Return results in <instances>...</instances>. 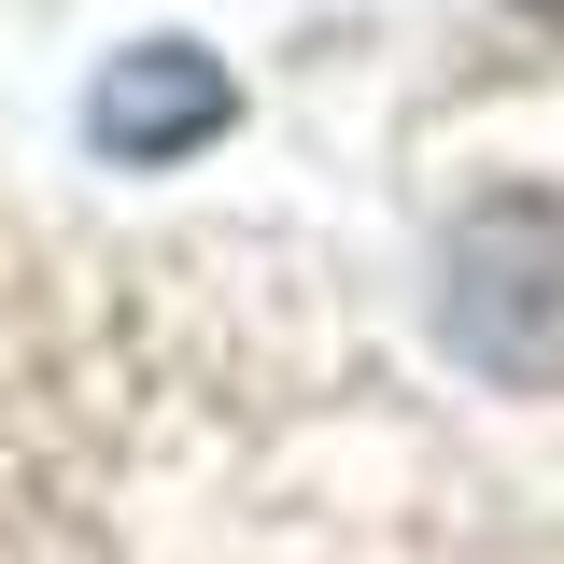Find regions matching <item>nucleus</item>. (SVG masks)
Instances as JSON below:
<instances>
[{
    "label": "nucleus",
    "mask_w": 564,
    "mask_h": 564,
    "mask_svg": "<svg viewBox=\"0 0 564 564\" xmlns=\"http://www.w3.org/2000/svg\"><path fill=\"white\" fill-rule=\"evenodd\" d=\"M437 325L452 352L508 395H564V212L551 198H480L437 254Z\"/></svg>",
    "instance_id": "obj_1"
},
{
    "label": "nucleus",
    "mask_w": 564,
    "mask_h": 564,
    "mask_svg": "<svg viewBox=\"0 0 564 564\" xmlns=\"http://www.w3.org/2000/svg\"><path fill=\"white\" fill-rule=\"evenodd\" d=\"M240 113V85L198 57V43H128V57L99 70V99H85V141L113 155V170H155V155H184Z\"/></svg>",
    "instance_id": "obj_2"
},
{
    "label": "nucleus",
    "mask_w": 564,
    "mask_h": 564,
    "mask_svg": "<svg viewBox=\"0 0 564 564\" xmlns=\"http://www.w3.org/2000/svg\"><path fill=\"white\" fill-rule=\"evenodd\" d=\"M522 14H536V29H564V0H522Z\"/></svg>",
    "instance_id": "obj_3"
}]
</instances>
